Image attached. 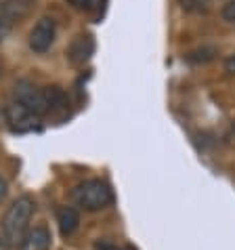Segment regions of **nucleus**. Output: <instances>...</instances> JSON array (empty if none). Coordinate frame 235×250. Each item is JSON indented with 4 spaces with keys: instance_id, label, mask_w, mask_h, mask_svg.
Instances as JSON below:
<instances>
[{
    "instance_id": "nucleus-1",
    "label": "nucleus",
    "mask_w": 235,
    "mask_h": 250,
    "mask_svg": "<svg viewBox=\"0 0 235 250\" xmlns=\"http://www.w3.org/2000/svg\"><path fill=\"white\" fill-rule=\"evenodd\" d=\"M13 95H15V103H19L21 107H25L27 112H32L38 118L57 109L65 101V93L59 86L40 88V86L30 84V82H19Z\"/></svg>"
},
{
    "instance_id": "nucleus-2",
    "label": "nucleus",
    "mask_w": 235,
    "mask_h": 250,
    "mask_svg": "<svg viewBox=\"0 0 235 250\" xmlns=\"http://www.w3.org/2000/svg\"><path fill=\"white\" fill-rule=\"evenodd\" d=\"M34 214V200L30 196L17 198L6 208L0 227H2V238L9 246H21L25 233L30 231V221Z\"/></svg>"
},
{
    "instance_id": "nucleus-3",
    "label": "nucleus",
    "mask_w": 235,
    "mask_h": 250,
    "mask_svg": "<svg viewBox=\"0 0 235 250\" xmlns=\"http://www.w3.org/2000/svg\"><path fill=\"white\" fill-rule=\"evenodd\" d=\"M72 198L80 208H84L88 212L103 210V208H107L114 202L112 189H109V185L105 181H101V179H88V181L76 185L72 191Z\"/></svg>"
},
{
    "instance_id": "nucleus-4",
    "label": "nucleus",
    "mask_w": 235,
    "mask_h": 250,
    "mask_svg": "<svg viewBox=\"0 0 235 250\" xmlns=\"http://www.w3.org/2000/svg\"><path fill=\"white\" fill-rule=\"evenodd\" d=\"M57 36V23L53 17H40L30 32V48L34 53L42 55L53 46Z\"/></svg>"
},
{
    "instance_id": "nucleus-5",
    "label": "nucleus",
    "mask_w": 235,
    "mask_h": 250,
    "mask_svg": "<svg viewBox=\"0 0 235 250\" xmlns=\"http://www.w3.org/2000/svg\"><path fill=\"white\" fill-rule=\"evenodd\" d=\"M93 53H95V38L91 34H78L72 40V44L67 46V59H70L72 65L86 63L93 57Z\"/></svg>"
},
{
    "instance_id": "nucleus-6",
    "label": "nucleus",
    "mask_w": 235,
    "mask_h": 250,
    "mask_svg": "<svg viewBox=\"0 0 235 250\" xmlns=\"http://www.w3.org/2000/svg\"><path fill=\"white\" fill-rule=\"evenodd\" d=\"M6 120H9L11 128L17 133H25V130H34L38 122V116H34L32 112H27L25 107H21L19 103H11L6 107Z\"/></svg>"
},
{
    "instance_id": "nucleus-7",
    "label": "nucleus",
    "mask_w": 235,
    "mask_h": 250,
    "mask_svg": "<svg viewBox=\"0 0 235 250\" xmlns=\"http://www.w3.org/2000/svg\"><path fill=\"white\" fill-rule=\"evenodd\" d=\"M19 248L21 250H51V231L44 225L30 229Z\"/></svg>"
},
{
    "instance_id": "nucleus-8",
    "label": "nucleus",
    "mask_w": 235,
    "mask_h": 250,
    "mask_svg": "<svg viewBox=\"0 0 235 250\" xmlns=\"http://www.w3.org/2000/svg\"><path fill=\"white\" fill-rule=\"evenodd\" d=\"M57 223H59V231L61 235H72L76 229H78L80 225V214L76 208L72 206H63V208H59L57 210Z\"/></svg>"
},
{
    "instance_id": "nucleus-9",
    "label": "nucleus",
    "mask_w": 235,
    "mask_h": 250,
    "mask_svg": "<svg viewBox=\"0 0 235 250\" xmlns=\"http://www.w3.org/2000/svg\"><path fill=\"white\" fill-rule=\"evenodd\" d=\"M74 9H78L88 15H101L105 9V0H67Z\"/></svg>"
},
{
    "instance_id": "nucleus-10",
    "label": "nucleus",
    "mask_w": 235,
    "mask_h": 250,
    "mask_svg": "<svg viewBox=\"0 0 235 250\" xmlns=\"http://www.w3.org/2000/svg\"><path fill=\"white\" fill-rule=\"evenodd\" d=\"M214 55H216V51H214L212 46H202L197 48V51H191L187 55V61L189 63H206V61H212Z\"/></svg>"
},
{
    "instance_id": "nucleus-11",
    "label": "nucleus",
    "mask_w": 235,
    "mask_h": 250,
    "mask_svg": "<svg viewBox=\"0 0 235 250\" xmlns=\"http://www.w3.org/2000/svg\"><path fill=\"white\" fill-rule=\"evenodd\" d=\"M13 25H15V19L0 11V42H2V40L9 36V32L13 30Z\"/></svg>"
},
{
    "instance_id": "nucleus-12",
    "label": "nucleus",
    "mask_w": 235,
    "mask_h": 250,
    "mask_svg": "<svg viewBox=\"0 0 235 250\" xmlns=\"http://www.w3.org/2000/svg\"><path fill=\"white\" fill-rule=\"evenodd\" d=\"M208 4H210V0H183V9L196 11V13L208 11Z\"/></svg>"
},
{
    "instance_id": "nucleus-13",
    "label": "nucleus",
    "mask_w": 235,
    "mask_h": 250,
    "mask_svg": "<svg viewBox=\"0 0 235 250\" xmlns=\"http://www.w3.org/2000/svg\"><path fill=\"white\" fill-rule=\"evenodd\" d=\"M223 19L235 25V0H231V2H227L223 6Z\"/></svg>"
},
{
    "instance_id": "nucleus-14",
    "label": "nucleus",
    "mask_w": 235,
    "mask_h": 250,
    "mask_svg": "<svg viewBox=\"0 0 235 250\" xmlns=\"http://www.w3.org/2000/svg\"><path fill=\"white\" fill-rule=\"evenodd\" d=\"M6 193H9V183H6L4 179L0 177V202H2V200L6 198Z\"/></svg>"
},
{
    "instance_id": "nucleus-15",
    "label": "nucleus",
    "mask_w": 235,
    "mask_h": 250,
    "mask_svg": "<svg viewBox=\"0 0 235 250\" xmlns=\"http://www.w3.org/2000/svg\"><path fill=\"white\" fill-rule=\"evenodd\" d=\"M97 250H128V248L116 246V244H99V246H97Z\"/></svg>"
},
{
    "instance_id": "nucleus-16",
    "label": "nucleus",
    "mask_w": 235,
    "mask_h": 250,
    "mask_svg": "<svg viewBox=\"0 0 235 250\" xmlns=\"http://www.w3.org/2000/svg\"><path fill=\"white\" fill-rule=\"evenodd\" d=\"M225 67H227V72H235V55H233V57H229V59H227Z\"/></svg>"
},
{
    "instance_id": "nucleus-17",
    "label": "nucleus",
    "mask_w": 235,
    "mask_h": 250,
    "mask_svg": "<svg viewBox=\"0 0 235 250\" xmlns=\"http://www.w3.org/2000/svg\"><path fill=\"white\" fill-rule=\"evenodd\" d=\"M0 250H9V244H6V242H4L2 235H0Z\"/></svg>"
},
{
    "instance_id": "nucleus-18",
    "label": "nucleus",
    "mask_w": 235,
    "mask_h": 250,
    "mask_svg": "<svg viewBox=\"0 0 235 250\" xmlns=\"http://www.w3.org/2000/svg\"><path fill=\"white\" fill-rule=\"evenodd\" d=\"M0 2H4V0H0Z\"/></svg>"
}]
</instances>
